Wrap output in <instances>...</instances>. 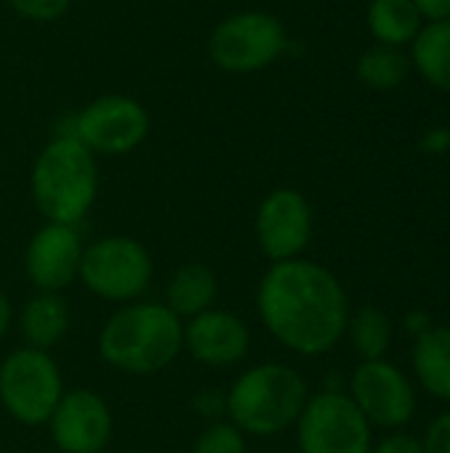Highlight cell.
<instances>
[{"mask_svg": "<svg viewBox=\"0 0 450 453\" xmlns=\"http://www.w3.org/2000/svg\"><path fill=\"white\" fill-rule=\"evenodd\" d=\"M50 438L61 453H101L114 430L106 401L93 390H69L48 419Z\"/></svg>", "mask_w": 450, "mask_h": 453, "instance_id": "7c38bea8", "label": "cell"}, {"mask_svg": "<svg viewBox=\"0 0 450 453\" xmlns=\"http://www.w3.org/2000/svg\"><path fill=\"white\" fill-rule=\"evenodd\" d=\"M308 403V382L284 364L244 372L225 395V414L244 435L273 438L297 425Z\"/></svg>", "mask_w": 450, "mask_h": 453, "instance_id": "277c9868", "label": "cell"}, {"mask_svg": "<svg viewBox=\"0 0 450 453\" xmlns=\"http://www.w3.org/2000/svg\"><path fill=\"white\" fill-rule=\"evenodd\" d=\"M249 342L252 334L247 321L228 311L210 308L183 324V348L194 356V361L212 369H225L244 361Z\"/></svg>", "mask_w": 450, "mask_h": 453, "instance_id": "5bb4252c", "label": "cell"}, {"mask_svg": "<svg viewBox=\"0 0 450 453\" xmlns=\"http://www.w3.org/2000/svg\"><path fill=\"white\" fill-rule=\"evenodd\" d=\"M347 329H350L353 345L363 361H379L393 342V321L387 319L385 311H379L374 305L355 311V316L347 321Z\"/></svg>", "mask_w": 450, "mask_h": 453, "instance_id": "44dd1931", "label": "cell"}, {"mask_svg": "<svg viewBox=\"0 0 450 453\" xmlns=\"http://www.w3.org/2000/svg\"><path fill=\"white\" fill-rule=\"evenodd\" d=\"M422 451L424 453H450V414L438 417L430 430H427V438L422 443Z\"/></svg>", "mask_w": 450, "mask_h": 453, "instance_id": "cb8c5ba5", "label": "cell"}, {"mask_svg": "<svg viewBox=\"0 0 450 453\" xmlns=\"http://www.w3.org/2000/svg\"><path fill=\"white\" fill-rule=\"evenodd\" d=\"M374 453H424L422 451V443L414 438V435H406V433H395V435H387Z\"/></svg>", "mask_w": 450, "mask_h": 453, "instance_id": "d4e9b609", "label": "cell"}, {"mask_svg": "<svg viewBox=\"0 0 450 453\" xmlns=\"http://www.w3.org/2000/svg\"><path fill=\"white\" fill-rule=\"evenodd\" d=\"M82 242L74 226L45 223L27 244L24 271L40 292H64L80 276Z\"/></svg>", "mask_w": 450, "mask_h": 453, "instance_id": "4fadbf2b", "label": "cell"}, {"mask_svg": "<svg viewBox=\"0 0 450 453\" xmlns=\"http://www.w3.org/2000/svg\"><path fill=\"white\" fill-rule=\"evenodd\" d=\"M255 236L260 252L273 263L300 257L313 236L310 202L297 188L271 191L257 207Z\"/></svg>", "mask_w": 450, "mask_h": 453, "instance_id": "30bf717a", "label": "cell"}, {"mask_svg": "<svg viewBox=\"0 0 450 453\" xmlns=\"http://www.w3.org/2000/svg\"><path fill=\"white\" fill-rule=\"evenodd\" d=\"M419 16L427 21H448L450 19V0H414Z\"/></svg>", "mask_w": 450, "mask_h": 453, "instance_id": "4316f807", "label": "cell"}, {"mask_svg": "<svg viewBox=\"0 0 450 453\" xmlns=\"http://www.w3.org/2000/svg\"><path fill=\"white\" fill-rule=\"evenodd\" d=\"M8 326H11V303H8V297L3 295V289H0V340L5 337Z\"/></svg>", "mask_w": 450, "mask_h": 453, "instance_id": "83f0119b", "label": "cell"}, {"mask_svg": "<svg viewBox=\"0 0 450 453\" xmlns=\"http://www.w3.org/2000/svg\"><path fill=\"white\" fill-rule=\"evenodd\" d=\"M191 453H247V441L231 422H215L196 438Z\"/></svg>", "mask_w": 450, "mask_h": 453, "instance_id": "7402d4cb", "label": "cell"}, {"mask_svg": "<svg viewBox=\"0 0 450 453\" xmlns=\"http://www.w3.org/2000/svg\"><path fill=\"white\" fill-rule=\"evenodd\" d=\"M414 369L430 395L450 401V326H435L419 334Z\"/></svg>", "mask_w": 450, "mask_h": 453, "instance_id": "d6986e66", "label": "cell"}, {"mask_svg": "<svg viewBox=\"0 0 450 453\" xmlns=\"http://www.w3.org/2000/svg\"><path fill=\"white\" fill-rule=\"evenodd\" d=\"M32 199L48 223L77 226L95 202V154L77 138H50L32 165Z\"/></svg>", "mask_w": 450, "mask_h": 453, "instance_id": "3957f363", "label": "cell"}, {"mask_svg": "<svg viewBox=\"0 0 450 453\" xmlns=\"http://www.w3.org/2000/svg\"><path fill=\"white\" fill-rule=\"evenodd\" d=\"M77 141L93 154L122 157L135 151L151 130V117L138 98L106 93L74 114Z\"/></svg>", "mask_w": 450, "mask_h": 453, "instance_id": "9c48e42d", "label": "cell"}, {"mask_svg": "<svg viewBox=\"0 0 450 453\" xmlns=\"http://www.w3.org/2000/svg\"><path fill=\"white\" fill-rule=\"evenodd\" d=\"M419 149L427 154H446L450 149V127H432L422 135Z\"/></svg>", "mask_w": 450, "mask_h": 453, "instance_id": "484cf974", "label": "cell"}, {"mask_svg": "<svg viewBox=\"0 0 450 453\" xmlns=\"http://www.w3.org/2000/svg\"><path fill=\"white\" fill-rule=\"evenodd\" d=\"M265 329L300 356L329 353L347 332L350 308L337 276L310 260L273 263L257 287Z\"/></svg>", "mask_w": 450, "mask_h": 453, "instance_id": "6da1fadb", "label": "cell"}, {"mask_svg": "<svg viewBox=\"0 0 450 453\" xmlns=\"http://www.w3.org/2000/svg\"><path fill=\"white\" fill-rule=\"evenodd\" d=\"M411 66L438 90L450 93V19L427 21L408 45Z\"/></svg>", "mask_w": 450, "mask_h": 453, "instance_id": "ac0fdd59", "label": "cell"}, {"mask_svg": "<svg viewBox=\"0 0 450 453\" xmlns=\"http://www.w3.org/2000/svg\"><path fill=\"white\" fill-rule=\"evenodd\" d=\"M289 50V35L271 11H239L225 16L207 40L212 64L228 74H255Z\"/></svg>", "mask_w": 450, "mask_h": 453, "instance_id": "5b68a950", "label": "cell"}, {"mask_svg": "<svg viewBox=\"0 0 450 453\" xmlns=\"http://www.w3.org/2000/svg\"><path fill=\"white\" fill-rule=\"evenodd\" d=\"M64 393L58 364L48 350L21 348L0 364V403L27 427L45 425Z\"/></svg>", "mask_w": 450, "mask_h": 453, "instance_id": "8992f818", "label": "cell"}, {"mask_svg": "<svg viewBox=\"0 0 450 453\" xmlns=\"http://www.w3.org/2000/svg\"><path fill=\"white\" fill-rule=\"evenodd\" d=\"M411 74V58L406 48H393V45H379L374 42L366 48L355 64V77L363 88L387 93L400 88Z\"/></svg>", "mask_w": 450, "mask_h": 453, "instance_id": "ffe728a7", "label": "cell"}, {"mask_svg": "<svg viewBox=\"0 0 450 453\" xmlns=\"http://www.w3.org/2000/svg\"><path fill=\"white\" fill-rule=\"evenodd\" d=\"M297 443L302 453H369L371 425L345 393H321L308 398L297 419Z\"/></svg>", "mask_w": 450, "mask_h": 453, "instance_id": "ba28073f", "label": "cell"}, {"mask_svg": "<svg viewBox=\"0 0 450 453\" xmlns=\"http://www.w3.org/2000/svg\"><path fill=\"white\" fill-rule=\"evenodd\" d=\"M353 403L363 411L369 425L387 430L411 422L416 409V395L406 374L387 361H363L350 382Z\"/></svg>", "mask_w": 450, "mask_h": 453, "instance_id": "8fae6325", "label": "cell"}, {"mask_svg": "<svg viewBox=\"0 0 450 453\" xmlns=\"http://www.w3.org/2000/svg\"><path fill=\"white\" fill-rule=\"evenodd\" d=\"M183 350V321L164 303H135L117 311L98 334L101 358L125 374L149 377Z\"/></svg>", "mask_w": 450, "mask_h": 453, "instance_id": "7a4b0ae2", "label": "cell"}, {"mask_svg": "<svg viewBox=\"0 0 450 453\" xmlns=\"http://www.w3.org/2000/svg\"><path fill=\"white\" fill-rule=\"evenodd\" d=\"M217 297V276L204 263H183L167 284V308L178 319H194L212 308Z\"/></svg>", "mask_w": 450, "mask_h": 453, "instance_id": "9a60e30c", "label": "cell"}, {"mask_svg": "<svg viewBox=\"0 0 450 453\" xmlns=\"http://www.w3.org/2000/svg\"><path fill=\"white\" fill-rule=\"evenodd\" d=\"M154 276L149 250L130 236H103L82 250V284L101 300L130 303L141 297Z\"/></svg>", "mask_w": 450, "mask_h": 453, "instance_id": "52a82bcc", "label": "cell"}, {"mask_svg": "<svg viewBox=\"0 0 450 453\" xmlns=\"http://www.w3.org/2000/svg\"><path fill=\"white\" fill-rule=\"evenodd\" d=\"M19 326H21V337L27 340L29 348L48 350L56 342H61V337L66 334L69 308L58 292H40L24 305Z\"/></svg>", "mask_w": 450, "mask_h": 453, "instance_id": "2e32d148", "label": "cell"}, {"mask_svg": "<svg viewBox=\"0 0 450 453\" xmlns=\"http://www.w3.org/2000/svg\"><path fill=\"white\" fill-rule=\"evenodd\" d=\"M366 27L379 45L408 48L424 27L414 0H371L366 8Z\"/></svg>", "mask_w": 450, "mask_h": 453, "instance_id": "e0dca14e", "label": "cell"}, {"mask_svg": "<svg viewBox=\"0 0 450 453\" xmlns=\"http://www.w3.org/2000/svg\"><path fill=\"white\" fill-rule=\"evenodd\" d=\"M5 3L13 13H19L27 21H37V24L58 21L72 5V0H5Z\"/></svg>", "mask_w": 450, "mask_h": 453, "instance_id": "603a6c76", "label": "cell"}]
</instances>
